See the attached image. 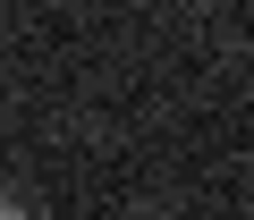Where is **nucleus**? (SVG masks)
I'll return each mask as SVG.
<instances>
[{
	"instance_id": "obj_1",
	"label": "nucleus",
	"mask_w": 254,
	"mask_h": 220,
	"mask_svg": "<svg viewBox=\"0 0 254 220\" xmlns=\"http://www.w3.org/2000/svg\"><path fill=\"white\" fill-rule=\"evenodd\" d=\"M0 220H17V212H9V203H0Z\"/></svg>"
}]
</instances>
